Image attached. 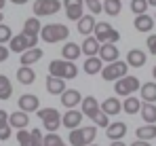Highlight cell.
Returning <instances> with one entry per match:
<instances>
[{
	"label": "cell",
	"instance_id": "obj_2",
	"mask_svg": "<svg viewBox=\"0 0 156 146\" xmlns=\"http://www.w3.org/2000/svg\"><path fill=\"white\" fill-rule=\"evenodd\" d=\"M95 38H97L101 45H110V43L114 45V43L120 40V34H118L110 24H104V21H101V24L95 25Z\"/></svg>",
	"mask_w": 156,
	"mask_h": 146
},
{
	"label": "cell",
	"instance_id": "obj_9",
	"mask_svg": "<svg viewBox=\"0 0 156 146\" xmlns=\"http://www.w3.org/2000/svg\"><path fill=\"white\" fill-rule=\"evenodd\" d=\"M82 110H76V108H72V110H68L63 117H61V125L66 127V129H78L80 127V123H82Z\"/></svg>",
	"mask_w": 156,
	"mask_h": 146
},
{
	"label": "cell",
	"instance_id": "obj_50",
	"mask_svg": "<svg viewBox=\"0 0 156 146\" xmlns=\"http://www.w3.org/2000/svg\"><path fill=\"white\" fill-rule=\"evenodd\" d=\"M148 4H152V6H156V0H148Z\"/></svg>",
	"mask_w": 156,
	"mask_h": 146
},
{
	"label": "cell",
	"instance_id": "obj_12",
	"mask_svg": "<svg viewBox=\"0 0 156 146\" xmlns=\"http://www.w3.org/2000/svg\"><path fill=\"white\" fill-rule=\"evenodd\" d=\"M80 106H82V108H80V110H82V114H87L89 119H93V117H95V114H97V112L101 110L99 102H97V99H95L93 95L82 97V104H80Z\"/></svg>",
	"mask_w": 156,
	"mask_h": 146
},
{
	"label": "cell",
	"instance_id": "obj_55",
	"mask_svg": "<svg viewBox=\"0 0 156 146\" xmlns=\"http://www.w3.org/2000/svg\"><path fill=\"white\" fill-rule=\"evenodd\" d=\"M154 19H156V13H154Z\"/></svg>",
	"mask_w": 156,
	"mask_h": 146
},
{
	"label": "cell",
	"instance_id": "obj_5",
	"mask_svg": "<svg viewBox=\"0 0 156 146\" xmlns=\"http://www.w3.org/2000/svg\"><path fill=\"white\" fill-rule=\"evenodd\" d=\"M38 43V36H32V34H19V36H13L11 38V51L15 53H26L27 49H34Z\"/></svg>",
	"mask_w": 156,
	"mask_h": 146
},
{
	"label": "cell",
	"instance_id": "obj_3",
	"mask_svg": "<svg viewBox=\"0 0 156 146\" xmlns=\"http://www.w3.org/2000/svg\"><path fill=\"white\" fill-rule=\"evenodd\" d=\"M137 89H141V85H139V80L135 78V76H122V78H118L116 83H114V91H116V95H127L129 97L131 93H135Z\"/></svg>",
	"mask_w": 156,
	"mask_h": 146
},
{
	"label": "cell",
	"instance_id": "obj_23",
	"mask_svg": "<svg viewBox=\"0 0 156 146\" xmlns=\"http://www.w3.org/2000/svg\"><path fill=\"white\" fill-rule=\"evenodd\" d=\"M135 136H137V140H146V142L154 140L156 138V125L146 123L144 127H137V129H135Z\"/></svg>",
	"mask_w": 156,
	"mask_h": 146
},
{
	"label": "cell",
	"instance_id": "obj_51",
	"mask_svg": "<svg viewBox=\"0 0 156 146\" xmlns=\"http://www.w3.org/2000/svg\"><path fill=\"white\" fill-rule=\"evenodd\" d=\"M4 2H6V0H0V11H2V6H4Z\"/></svg>",
	"mask_w": 156,
	"mask_h": 146
},
{
	"label": "cell",
	"instance_id": "obj_10",
	"mask_svg": "<svg viewBox=\"0 0 156 146\" xmlns=\"http://www.w3.org/2000/svg\"><path fill=\"white\" fill-rule=\"evenodd\" d=\"M61 104H63L68 110L76 108L78 104H82V95H80V91H76V89H66V91L61 93Z\"/></svg>",
	"mask_w": 156,
	"mask_h": 146
},
{
	"label": "cell",
	"instance_id": "obj_7",
	"mask_svg": "<svg viewBox=\"0 0 156 146\" xmlns=\"http://www.w3.org/2000/svg\"><path fill=\"white\" fill-rule=\"evenodd\" d=\"M61 9L59 0H36L34 2V17H44V15H55Z\"/></svg>",
	"mask_w": 156,
	"mask_h": 146
},
{
	"label": "cell",
	"instance_id": "obj_19",
	"mask_svg": "<svg viewBox=\"0 0 156 146\" xmlns=\"http://www.w3.org/2000/svg\"><path fill=\"white\" fill-rule=\"evenodd\" d=\"M95 25H97L95 15H84V17L78 21V32H80L82 36H89L91 32H95Z\"/></svg>",
	"mask_w": 156,
	"mask_h": 146
},
{
	"label": "cell",
	"instance_id": "obj_37",
	"mask_svg": "<svg viewBox=\"0 0 156 146\" xmlns=\"http://www.w3.org/2000/svg\"><path fill=\"white\" fill-rule=\"evenodd\" d=\"M87 9L91 11V15H97V13H104V4L101 0H84Z\"/></svg>",
	"mask_w": 156,
	"mask_h": 146
},
{
	"label": "cell",
	"instance_id": "obj_11",
	"mask_svg": "<svg viewBox=\"0 0 156 146\" xmlns=\"http://www.w3.org/2000/svg\"><path fill=\"white\" fill-rule=\"evenodd\" d=\"M17 104H19V110H23V112H38V106H40L38 95H34V93H26V95H21Z\"/></svg>",
	"mask_w": 156,
	"mask_h": 146
},
{
	"label": "cell",
	"instance_id": "obj_14",
	"mask_svg": "<svg viewBox=\"0 0 156 146\" xmlns=\"http://www.w3.org/2000/svg\"><path fill=\"white\" fill-rule=\"evenodd\" d=\"M99 49H101V43H99L95 36H87V38H84V43H82V53H84L87 57L99 55Z\"/></svg>",
	"mask_w": 156,
	"mask_h": 146
},
{
	"label": "cell",
	"instance_id": "obj_40",
	"mask_svg": "<svg viewBox=\"0 0 156 146\" xmlns=\"http://www.w3.org/2000/svg\"><path fill=\"white\" fill-rule=\"evenodd\" d=\"M11 38H13V32H11V28L4 24H0V45H4V43H11Z\"/></svg>",
	"mask_w": 156,
	"mask_h": 146
},
{
	"label": "cell",
	"instance_id": "obj_16",
	"mask_svg": "<svg viewBox=\"0 0 156 146\" xmlns=\"http://www.w3.org/2000/svg\"><path fill=\"white\" fill-rule=\"evenodd\" d=\"M125 133H127V125L125 123H110V127H108V131H105V136L112 140V142H116V140H122L125 138Z\"/></svg>",
	"mask_w": 156,
	"mask_h": 146
},
{
	"label": "cell",
	"instance_id": "obj_20",
	"mask_svg": "<svg viewBox=\"0 0 156 146\" xmlns=\"http://www.w3.org/2000/svg\"><path fill=\"white\" fill-rule=\"evenodd\" d=\"M127 64L133 66V68H141L146 64V53L139 51V49H131L129 53H127Z\"/></svg>",
	"mask_w": 156,
	"mask_h": 146
},
{
	"label": "cell",
	"instance_id": "obj_30",
	"mask_svg": "<svg viewBox=\"0 0 156 146\" xmlns=\"http://www.w3.org/2000/svg\"><path fill=\"white\" fill-rule=\"evenodd\" d=\"M141 119L146 123H150V125H156V104L144 102V106H141Z\"/></svg>",
	"mask_w": 156,
	"mask_h": 146
},
{
	"label": "cell",
	"instance_id": "obj_27",
	"mask_svg": "<svg viewBox=\"0 0 156 146\" xmlns=\"http://www.w3.org/2000/svg\"><path fill=\"white\" fill-rule=\"evenodd\" d=\"M101 110H104L105 114H118L122 110V104H120L118 97H108V99H104V104H101Z\"/></svg>",
	"mask_w": 156,
	"mask_h": 146
},
{
	"label": "cell",
	"instance_id": "obj_46",
	"mask_svg": "<svg viewBox=\"0 0 156 146\" xmlns=\"http://www.w3.org/2000/svg\"><path fill=\"white\" fill-rule=\"evenodd\" d=\"M6 57H9V49L4 45H0V62H6Z\"/></svg>",
	"mask_w": 156,
	"mask_h": 146
},
{
	"label": "cell",
	"instance_id": "obj_36",
	"mask_svg": "<svg viewBox=\"0 0 156 146\" xmlns=\"http://www.w3.org/2000/svg\"><path fill=\"white\" fill-rule=\"evenodd\" d=\"M44 146H66L59 133H47L44 136Z\"/></svg>",
	"mask_w": 156,
	"mask_h": 146
},
{
	"label": "cell",
	"instance_id": "obj_26",
	"mask_svg": "<svg viewBox=\"0 0 156 146\" xmlns=\"http://www.w3.org/2000/svg\"><path fill=\"white\" fill-rule=\"evenodd\" d=\"M104 62H101V57L99 55H95V57H87V62H84V72L87 74H99L104 68Z\"/></svg>",
	"mask_w": 156,
	"mask_h": 146
},
{
	"label": "cell",
	"instance_id": "obj_45",
	"mask_svg": "<svg viewBox=\"0 0 156 146\" xmlns=\"http://www.w3.org/2000/svg\"><path fill=\"white\" fill-rule=\"evenodd\" d=\"M2 125H9V112L6 110H0V127Z\"/></svg>",
	"mask_w": 156,
	"mask_h": 146
},
{
	"label": "cell",
	"instance_id": "obj_32",
	"mask_svg": "<svg viewBox=\"0 0 156 146\" xmlns=\"http://www.w3.org/2000/svg\"><path fill=\"white\" fill-rule=\"evenodd\" d=\"M70 144L72 146H89L87 144V138H84V129H72L70 131Z\"/></svg>",
	"mask_w": 156,
	"mask_h": 146
},
{
	"label": "cell",
	"instance_id": "obj_13",
	"mask_svg": "<svg viewBox=\"0 0 156 146\" xmlns=\"http://www.w3.org/2000/svg\"><path fill=\"white\" fill-rule=\"evenodd\" d=\"M61 55H63L66 62H76L78 57L82 55V47L76 45V43H66V45L61 47Z\"/></svg>",
	"mask_w": 156,
	"mask_h": 146
},
{
	"label": "cell",
	"instance_id": "obj_31",
	"mask_svg": "<svg viewBox=\"0 0 156 146\" xmlns=\"http://www.w3.org/2000/svg\"><path fill=\"white\" fill-rule=\"evenodd\" d=\"M40 30H42V25H40V21H38V17H30V19H26V24H23V34L38 36Z\"/></svg>",
	"mask_w": 156,
	"mask_h": 146
},
{
	"label": "cell",
	"instance_id": "obj_54",
	"mask_svg": "<svg viewBox=\"0 0 156 146\" xmlns=\"http://www.w3.org/2000/svg\"><path fill=\"white\" fill-rule=\"evenodd\" d=\"M89 146H97V144H89Z\"/></svg>",
	"mask_w": 156,
	"mask_h": 146
},
{
	"label": "cell",
	"instance_id": "obj_39",
	"mask_svg": "<svg viewBox=\"0 0 156 146\" xmlns=\"http://www.w3.org/2000/svg\"><path fill=\"white\" fill-rule=\"evenodd\" d=\"M110 114H105L104 110H99L95 117H93V123L97 125V127H110V119H108Z\"/></svg>",
	"mask_w": 156,
	"mask_h": 146
},
{
	"label": "cell",
	"instance_id": "obj_29",
	"mask_svg": "<svg viewBox=\"0 0 156 146\" xmlns=\"http://www.w3.org/2000/svg\"><path fill=\"white\" fill-rule=\"evenodd\" d=\"M17 78H19L21 85H32V83L36 80V72H34L30 66H21V68L17 70Z\"/></svg>",
	"mask_w": 156,
	"mask_h": 146
},
{
	"label": "cell",
	"instance_id": "obj_47",
	"mask_svg": "<svg viewBox=\"0 0 156 146\" xmlns=\"http://www.w3.org/2000/svg\"><path fill=\"white\" fill-rule=\"evenodd\" d=\"M131 146H150V142H146V140H135Z\"/></svg>",
	"mask_w": 156,
	"mask_h": 146
},
{
	"label": "cell",
	"instance_id": "obj_28",
	"mask_svg": "<svg viewBox=\"0 0 156 146\" xmlns=\"http://www.w3.org/2000/svg\"><path fill=\"white\" fill-rule=\"evenodd\" d=\"M141 99L148 104H156V83H144L141 85Z\"/></svg>",
	"mask_w": 156,
	"mask_h": 146
},
{
	"label": "cell",
	"instance_id": "obj_4",
	"mask_svg": "<svg viewBox=\"0 0 156 146\" xmlns=\"http://www.w3.org/2000/svg\"><path fill=\"white\" fill-rule=\"evenodd\" d=\"M36 114L42 119V125H44V129H49V133H55V129H59V125H61V114H59L55 108H42V110H38Z\"/></svg>",
	"mask_w": 156,
	"mask_h": 146
},
{
	"label": "cell",
	"instance_id": "obj_8",
	"mask_svg": "<svg viewBox=\"0 0 156 146\" xmlns=\"http://www.w3.org/2000/svg\"><path fill=\"white\" fill-rule=\"evenodd\" d=\"M63 6H66V15L68 19L72 21H80L84 17V0H63Z\"/></svg>",
	"mask_w": 156,
	"mask_h": 146
},
{
	"label": "cell",
	"instance_id": "obj_48",
	"mask_svg": "<svg viewBox=\"0 0 156 146\" xmlns=\"http://www.w3.org/2000/svg\"><path fill=\"white\" fill-rule=\"evenodd\" d=\"M112 146H127V144H122V140H116V142H112Z\"/></svg>",
	"mask_w": 156,
	"mask_h": 146
},
{
	"label": "cell",
	"instance_id": "obj_49",
	"mask_svg": "<svg viewBox=\"0 0 156 146\" xmlns=\"http://www.w3.org/2000/svg\"><path fill=\"white\" fill-rule=\"evenodd\" d=\"M11 2H15V4H26L27 0H11Z\"/></svg>",
	"mask_w": 156,
	"mask_h": 146
},
{
	"label": "cell",
	"instance_id": "obj_35",
	"mask_svg": "<svg viewBox=\"0 0 156 146\" xmlns=\"http://www.w3.org/2000/svg\"><path fill=\"white\" fill-rule=\"evenodd\" d=\"M148 9V0H131V11L135 15H144Z\"/></svg>",
	"mask_w": 156,
	"mask_h": 146
},
{
	"label": "cell",
	"instance_id": "obj_42",
	"mask_svg": "<svg viewBox=\"0 0 156 146\" xmlns=\"http://www.w3.org/2000/svg\"><path fill=\"white\" fill-rule=\"evenodd\" d=\"M95 136H97V127H95V125L84 127V138H87V144H91V142L95 140Z\"/></svg>",
	"mask_w": 156,
	"mask_h": 146
},
{
	"label": "cell",
	"instance_id": "obj_21",
	"mask_svg": "<svg viewBox=\"0 0 156 146\" xmlns=\"http://www.w3.org/2000/svg\"><path fill=\"white\" fill-rule=\"evenodd\" d=\"M133 25H135L137 32H150L154 28V19L150 15H146V13L144 15H135V24Z\"/></svg>",
	"mask_w": 156,
	"mask_h": 146
},
{
	"label": "cell",
	"instance_id": "obj_18",
	"mask_svg": "<svg viewBox=\"0 0 156 146\" xmlns=\"http://www.w3.org/2000/svg\"><path fill=\"white\" fill-rule=\"evenodd\" d=\"M99 57H101V62H108V64H112V62H118V47L116 45H101L99 49Z\"/></svg>",
	"mask_w": 156,
	"mask_h": 146
},
{
	"label": "cell",
	"instance_id": "obj_34",
	"mask_svg": "<svg viewBox=\"0 0 156 146\" xmlns=\"http://www.w3.org/2000/svg\"><path fill=\"white\" fill-rule=\"evenodd\" d=\"M120 0H104V11L108 15H112V17H116L118 13H120Z\"/></svg>",
	"mask_w": 156,
	"mask_h": 146
},
{
	"label": "cell",
	"instance_id": "obj_6",
	"mask_svg": "<svg viewBox=\"0 0 156 146\" xmlns=\"http://www.w3.org/2000/svg\"><path fill=\"white\" fill-rule=\"evenodd\" d=\"M127 70H129L127 62H112L101 70V76H104V80H118V78L127 76Z\"/></svg>",
	"mask_w": 156,
	"mask_h": 146
},
{
	"label": "cell",
	"instance_id": "obj_17",
	"mask_svg": "<svg viewBox=\"0 0 156 146\" xmlns=\"http://www.w3.org/2000/svg\"><path fill=\"white\" fill-rule=\"evenodd\" d=\"M27 123H30V117H27V112H23V110L9 114V125H11L13 129H26Z\"/></svg>",
	"mask_w": 156,
	"mask_h": 146
},
{
	"label": "cell",
	"instance_id": "obj_24",
	"mask_svg": "<svg viewBox=\"0 0 156 146\" xmlns=\"http://www.w3.org/2000/svg\"><path fill=\"white\" fill-rule=\"evenodd\" d=\"M66 68H68L66 59H53L51 64H49V74L57 76V78H66Z\"/></svg>",
	"mask_w": 156,
	"mask_h": 146
},
{
	"label": "cell",
	"instance_id": "obj_44",
	"mask_svg": "<svg viewBox=\"0 0 156 146\" xmlns=\"http://www.w3.org/2000/svg\"><path fill=\"white\" fill-rule=\"evenodd\" d=\"M11 138V125H2L0 127V140H9Z\"/></svg>",
	"mask_w": 156,
	"mask_h": 146
},
{
	"label": "cell",
	"instance_id": "obj_15",
	"mask_svg": "<svg viewBox=\"0 0 156 146\" xmlns=\"http://www.w3.org/2000/svg\"><path fill=\"white\" fill-rule=\"evenodd\" d=\"M47 91L51 95H61L66 91V78H57V76H51L47 78Z\"/></svg>",
	"mask_w": 156,
	"mask_h": 146
},
{
	"label": "cell",
	"instance_id": "obj_41",
	"mask_svg": "<svg viewBox=\"0 0 156 146\" xmlns=\"http://www.w3.org/2000/svg\"><path fill=\"white\" fill-rule=\"evenodd\" d=\"M30 133H32V144L34 146H44V136L40 129H32Z\"/></svg>",
	"mask_w": 156,
	"mask_h": 146
},
{
	"label": "cell",
	"instance_id": "obj_33",
	"mask_svg": "<svg viewBox=\"0 0 156 146\" xmlns=\"http://www.w3.org/2000/svg\"><path fill=\"white\" fill-rule=\"evenodd\" d=\"M13 93V85H11V80L4 76V74H0V99H9Z\"/></svg>",
	"mask_w": 156,
	"mask_h": 146
},
{
	"label": "cell",
	"instance_id": "obj_25",
	"mask_svg": "<svg viewBox=\"0 0 156 146\" xmlns=\"http://www.w3.org/2000/svg\"><path fill=\"white\" fill-rule=\"evenodd\" d=\"M40 57H42V49H38V47L27 49L26 53H21V66H32V64H36Z\"/></svg>",
	"mask_w": 156,
	"mask_h": 146
},
{
	"label": "cell",
	"instance_id": "obj_38",
	"mask_svg": "<svg viewBox=\"0 0 156 146\" xmlns=\"http://www.w3.org/2000/svg\"><path fill=\"white\" fill-rule=\"evenodd\" d=\"M17 140H19V146H34L32 144V133L26 131V129H19L17 131Z\"/></svg>",
	"mask_w": 156,
	"mask_h": 146
},
{
	"label": "cell",
	"instance_id": "obj_53",
	"mask_svg": "<svg viewBox=\"0 0 156 146\" xmlns=\"http://www.w3.org/2000/svg\"><path fill=\"white\" fill-rule=\"evenodd\" d=\"M2 17H4V15H2V11H0V24H2Z\"/></svg>",
	"mask_w": 156,
	"mask_h": 146
},
{
	"label": "cell",
	"instance_id": "obj_1",
	"mask_svg": "<svg viewBox=\"0 0 156 146\" xmlns=\"http://www.w3.org/2000/svg\"><path fill=\"white\" fill-rule=\"evenodd\" d=\"M40 36H42L44 43H61L70 36V30L63 24H49V25H42Z\"/></svg>",
	"mask_w": 156,
	"mask_h": 146
},
{
	"label": "cell",
	"instance_id": "obj_52",
	"mask_svg": "<svg viewBox=\"0 0 156 146\" xmlns=\"http://www.w3.org/2000/svg\"><path fill=\"white\" fill-rule=\"evenodd\" d=\"M152 76H154V78H156V66H154V70H152Z\"/></svg>",
	"mask_w": 156,
	"mask_h": 146
},
{
	"label": "cell",
	"instance_id": "obj_43",
	"mask_svg": "<svg viewBox=\"0 0 156 146\" xmlns=\"http://www.w3.org/2000/svg\"><path fill=\"white\" fill-rule=\"evenodd\" d=\"M146 45H148V51H150L152 55H156V34H150V36H148Z\"/></svg>",
	"mask_w": 156,
	"mask_h": 146
},
{
	"label": "cell",
	"instance_id": "obj_22",
	"mask_svg": "<svg viewBox=\"0 0 156 146\" xmlns=\"http://www.w3.org/2000/svg\"><path fill=\"white\" fill-rule=\"evenodd\" d=\"M141 106H144V102L137 99L135 95H129L122 102V110H125L127 114H137V112H141Z\"/></svg>",
	"mask_w": 156,
	"mask_h": 146
}]
</instances>
